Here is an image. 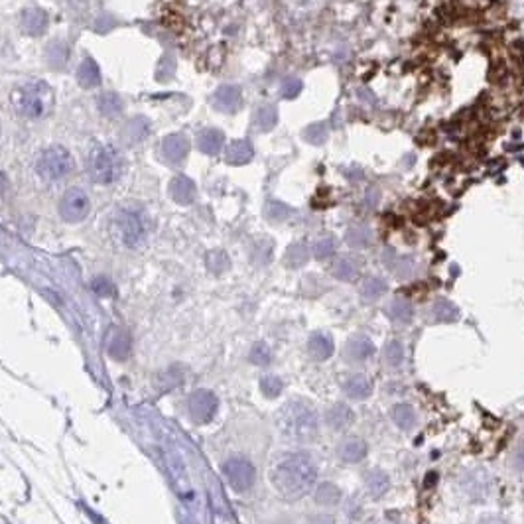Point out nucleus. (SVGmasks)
<instances>
[{
  "label": "nucleus",
  "mask_w": 524,
  "mask_h": 524,
  "mask_svg": "<svg viewBox=\"0 0 524 524\" xmlns=\"http://www.w3.org/2000/svg\"><path fill=\"white\" fill-rule=\"evenodd\" d=\"M317 481V469L312 457L306 454H288L280 457L270 469V483L282 499L296 501L308 495Z\"/></svg>",
  "instance_id": "1"
},
{
  "label": "nucleus",
  "mask_w": 524,
  "mask_h": 524,
  "mask_svg": "<svg viewBox=\"0 0 524 524\" xmlns=\"http://www.w3.org/2000/svg\"><path fill=\"white\" fill-rule=\"evenodd\" d=\"M276 426L284 438L310 441L317 434V414L304 400H290L276 414Z\"/></svg>",
  "instance_id": "2"
},
{
  "label": "nucleus",
  "mask_w": 524,
  "mask_h": 524,
  "mask_svg": "<svg viewBox=\"0 0 524 524\" xmlns=\"http://www.w3.org/2000/svg\"><path fill=\"white\" fill-rule=\"evenodd\" d=\"M16 113L26 118H43L54 109V91L45 81L32 79L18 85L10 95Z\"/></svg>",
  "instance_id": "3"
},
{
  "label": "nucleus",
  "mask_w": 524,
  "mask_h": 524,
  "mask_svg": "<svg viewBox=\"0 0 524 524\" xmlns=\"http://www.w3.org/2000/svg\"><path fill=\"white\" fill-rule=\"evenodd\" d=\"M118 168H120V162H118V154L113 146H107V144L93 146L89 160H87V170H89V176L93 182L111 184L118 176Z\"/></svg>",
  "instance_id": "4"
},
{
  "label": "nucleus",
  "mask_w": 524,
  "mask_h": 524,
  "mask_svg": "<svg viewBox=\"0 0 524 524\" xmlns=\"http://www.w3.org/2000/svg\"><path fill=\"white\" fill-rule=\"evenodd\" d=\"M36 170L42 176L43 180H61L65 176H70L73 170V158L67 152V148L63 146H50L48 150H43L42 156L38 158Z\"/></svg>",
  "instance_id": "5"
},
{
  "label": "nucleus",
  "mask_w": 524,
  "mask_h": 524,
  "mask_svg": "<svg viewBox=\"0 0 524 524\" xmlns=\"http://www.w3.org/2000/svg\"><path fill=\"white\" fill-rule=\"evenodd\" d=\"M162 452H164L166 465L170 469L171 485H174L176 493L182 496V499H189L191 496V489H189V475H187L184 455L180 454V450L171 441H166L162 446Z\"/></svg>",
  "instance_id": "6"
},
{
  "label": "nucleus",
  "mask_w": 524,
  "mask_h": 524,
  "mask_svg": "<svg viewBox=\"0 0 524 524\" xmlns=\"http://www.w3.org/2000/svg\"><path fill=\"white\" fill-rule=\"evenodd\" d=\"M223 475H225V479H227L229 487H231L233 491H237V493L249 491V489L255 485L256 479L255 465H253L251 461L242 459V457H233V459L225 461V465H223Z\"/></svg>",
  "instance_id": "7"
},
{
  "label": "nucleus",
  "mask_w": 524,
  "mask_h": 524,
  "mask_svg": "<svg viewBox=\"0 0 524 524\" xmlns=\"http://www.w3.org/2000/svg\"><path fill=\"white\" fill-rule=\"evenodd\" d=\"M91 211V201L83 189L79 187H71L63 193V198L59 201V215L63 221L67 223H79L83 221Z\"/></svg>",
  "instance_id": "8"
},
{
  "label": "nucleus",
  "mask_w": 524,
  "mask_h": 524,
  "mask_svg": "<svg viewBox=\"0 0 524 524\" xmlns=\"http://www.w3.org/2000/svg\"><path fill=\"white\" fill-rule=\"evenodd\" d=\"M114 227L120 235V241L127 247H136L144 235V225H142L140 215L130 209H123L114 219Z\"/></svg>",
  "instance_id": "9"
},
{
  "label": "nucleus",
  "mask_w": 524,
  "mask_h": 524,
  "mask_svg": "<svg viewBox=\"0 0 524 524\" xmlns=\"http://www.w3.org/2000/svg\"><path fill=\"white\" fill-rule=\"evenodd\" d=\"M217 408H219V400L211 390L199 388L189 397V414L198 424H207L209 420H213Z\"/></svg>",
  "instance_id": "10"
},
{
  "label": "nucleus",
  "mask_w": 524,
  "mask_h": 524,
  "mask_svg": "<svg viewBox=\"0 0 524 524\" xmlns=\"http://www.w3.org/2000/svg\"><path fill=\"white\" fill-rule=\"evenodd\" d=\"M132 351V339L125 329H113L109 341H107V353L113 357L114 361H125Z\"/></svg>",
  "instance_id": "11"
},
{
  "label": "nucleus",
  "mask_w": 524,
  "mask_h": 524,
  "mask_svg": "<svg viewBox=\"0 0 524 524\" xmlns=\"http://www.w3.org/2000/svg\"><path fill=\"white\" fill-rule=\"evenodd\" d=\"M215 107L219 109V111H225V113H235L239 107H241L242 103V95H241V89L235 85H223L217 89V93H215Z\"/></svg>",
  "instance_id": "12"
},
{
  "label": "nucleus",
  "mask_w": 524,
  "mask_h": 524,
  "mask_svg": "<svg viewBox=\"0 0 524 524\" xmlns=\"http://www.w3.org/2000/svg\"><path fill=\"white\" fill-rule=\"evenodd\" d=\"M223 142H225V136L217 128H205L198 134L199 150L207 156H217L223 148Z\"/></svg>",
  "instance_id": "13"
},
{
  "label": "nucleus",
  "mask_w": 524,
  "mask_h": 524,
  "mask_svg": "<svg viewBox=\"0 0 524 524\" xmlns=\"http://www.w3.org/2000/svg\"><path fill=\"white\" fill-rule=\"evenodd\" d=\"M170 196L176 203L180 205H189L196 199V185L191 180H187L185 176L174 178L170 184Z\"/></svg>",
  "instance_id": "14"
},
{
  "label": "nucleus",
  "mask_w": 524,
  "mask_h": 524,
  "mask_svg": "<svg viewBox=\"0 0 524 524\" xmlns=\"http://www.w3.org/2000/svg\"><path fill=\"white\" fill-rule=\"evenodd\" d=\"M189 152V142L185 140L182 134H174V136H168L164 140V146H162V154L168 158L174 164H180Z\"/></svg>",
  "instance_id": "15"
},
{
  "label": "nucleus",
  "mask_w": 524,
  "mask_h": 524,
  "mask_svg": "<svg viewBox=\"0 0 524 524\" xmlns=\"http://www.w3.org/2000/svg\"><path fill=\"white\" fill-rule=\"evenodd\" d=\"M375 351L377 349H375L373 341L368 339V337H363V335L349 339L347 345H345V357L351 359V361H365L368 357H373Z\"/></svg>",
  "instance_id": "16"
},
{
  "label": "nucleus",
  "mask_w": 524,
  "mask_h": 524,
  "mask_svg": "<svg viewBox=\"0 0 524 524\" xmlns=\"http://www.w3.org/2000/svg\"><path fill=\"white\" fill-rule=\"evenodd\" d=\"M343 390H345L347 397L353 398V400H363L373 392V383L365 375H351V377L345 379Z\"/></svg>",
  "instance_id": "17"
},
{
  "label": "nucleus",
  "mask_w": 524,
  "mask_h": 524,
  "mask_svg": "<svg viewBox=\"0 0 524 524\" xmlns=\"http://www.w3.org/2000/svg\"><path fill=\"white\" fill-rule=\"evenodd\" d=\"M308 353L315 361H326L333 355V341L326 333H313L308 341Z\"/></svg>",
  "instance_id": "18"
},
{
  "label": "nucleus",
  "mask_w": 524,
  "mask_h": 524,
  "mask_svg": "<svg viewBox=\"0 0 524 524\" xmlns=\"http://www.w3.org/2000/svg\"><path fill=\"white\" fill-rule=\"evenodd\" d=\"M430 317L438 324H454L459 319V308L450 300H438L430 310Z\"/></svg>",
  "instance_id": "19"
},
{
  "label": "nucleus",
  "mask_w": 524,
  "mask_h": 524,
  "mask_svg": "<svg viewBox=\"0 0 524 524\" xmlns=\"http://www.w3.org/2000/svg\"><path fill=\"white\" fill-rule=\"evenodd\" d=\"M339 455L341 459L347 461V463H359L367 457V443L359 438L347 439V441L341 443Z\"/></svg>",
  "instance_id": "20"
},
{
  "label": "nucleus",
  "mask_w": 524,
  "mask_h": 524,
  "mask_svg": "<svg viewBox=\"0 0 524 524\" xmlns=\"http://www.w3.org/2000/svg\"><path fill=\"white\" fill-rule=\"evenodd\" d=\"M326 422L331 430H343L353 422V410L347 404H335L327 410Z\"/></svg>",
  "instance_id": "21"
},
{
  "label": "nucleus",
  "mask_w": 524,
  "mask_h": 524,
  "mask_svg": "<svg viewBox=\"0 0 524 524\" xmlns=\"http://www.w3.org/2000/svg\"><path fill=\"white\" fill-rule=\"evenodd\" d=\"M77 81H79L83 87H87V89L99 85L101 71H99V65L95 63V59L85 57V59L81 61V65H79V70H77Z\"/></svg>",
  "instance_id": "22"
},
{
  "label": "nucleus",
  "mask_w": 524,
  "mask_h": 524,
  "mask_svg": "<svg viewBox=\"0 0 524 524\" xmlns=\"http://www.w3.org/2000/svg\"><path fill=\"white\" fill-rule=\"evenodd\" d=\"M253 158V146L249 140H235L229 144L227 148V162L233 166H242L251 162Z\"/></svg>",
  "instance_id": "23"
},
{
  "label": "nucleus",
  "mask_w": 524,
  "mask_h": 524,
  "mask_svg": "<svg viewBox=\"0 0 524 524\" xmlns=\"http://www.w3.org/2000/svg\"><path fill=\"white\" fill-rule=\"evenodd\" d=\"M357 274H359V266H357V262H355L353 258L341 256V258L335 260V264H333V276H335L337 280L351 282V280L357 278Z\"/></svg>",
  "instance_id": "24"
},
{
  "label": "nucleus",
  "mask_w": 524,
  "mask_h": 524,
  "mask_svg": "<svg viewBox=\"0 0 524 524\" xmlns=\"http://www.w3.org/2000/svg\"><path fill=\"white\" fill-rule=\"evenodd\" d=\"M388 313L395 322H400V324H408L414 315V310H412V304L406 300V297H395L388 306Z\"/></svg>",
  "instance_id": "25"
},
{
  "label": "nucleus",
  "mask_w": 524,
  "mask_h": 524,
  "mask_svg": "<svg viewBox=\"0 0 524 524\" xmlns=\"http://www.w3.org/2000/svg\"><path fill=\"white\" fill-rule=\"evenodd\" d=\"M392 420H395V424L400 428V430H410L416 424V412L412 408L410 404H397L395 408H392Z\"/></svg>",
  "instance_id": "26"
},
{
  "label": "nucleus",
  "mask_w": 524,
  "mask_h": 524,
  "mask_svg": "<svg viewBox=\"0 0 524 524\" xmlns=\"http://www.w3.org/2000/svg\"><path fill=\"white\" fill-rule=\"evenodd\" d=\"M45 24H48V18L42 10H28L22 18V28L30 34H42V30H45Z\"/></svg>",
  "instance_id": "27"
},
{
  "label": "nucleus",
  "mask_w": 524,
  "mask_h": 524,
  "mask_svg": "<svg viewBox=\"0 0 524 524\" xmlns=\"http://www.w3.org/2000/svg\"><path fill=\"white\" fill-rule=\"evenodd\" d=\"M367 487L373 496H383L384 493L390 489V479H388V475L383 473V471H373V473L368 475Z\"/></svg>",
  "instance_id": "28"
},
{
  "label": "nucleus",
  "mask_w": 524,
  "mask_h": 524,
  "mask_svg": "<svg viewBox=\"0 0 524 524\" xmlns=\"http://www.w3.org/2000/svg\"><path fill=\"white\" fill-rule=\"evenodd\" d=\"M276 120H278V113H276V107H272V105L260 107L255 114V127L262 132L274 127Z\"/></svg>",
  "instance_id": "29"
},
{
  "label": "nucleus",
  "mask_w": 524,
  "mask_h": 524,
  "mask_svg": "<svg viewBox=\"0 0 524 524\" xmlns=\"http://www.w3.org/2000/svg\"><path fill=\"white\" fill-rule=\"evenodd\" d=\"M341 499L339 489L331 483H322L317 487V493H315V501L324 507H331V505H337Z\"/></svg>",
  "instance_id": "30"
},
{
  "label": "nucleus",
  "mask_w": 524,
  "mask_h": 524,
  "mask_svg": "<svg viewBox=\"0 0 524 524\" xmlns=\"http://www.w3.org/2000/svg\"><path fill=\"white\" fill-rule=\"evenodd\" d=\"M308 262V247L302 244V242H296L288 249L286 253V264L290 269H300Z\"/></svg>",
  "instance_id": "31"
},
{
  "label": "nucleus",
  "mask_w": 524,
  "mask_h": 524,
  "mask_svg": "<svg viewBox=\"0 0 524 524\" xmlns=\"http://www.w3.org/2000/svg\"><path fill=\"white\" fill-rule=\"evenodd\" d=\"M384 292H386V282L381 280V278H377V276H370L367 278L365 282H363V288H361V294L365 300H379V297L383 296Z\"/></svg>",
  "instance_id": "32"
},
{
  "label": "nucleus",
  "mask_w": 524,
  "mask_h": 524,
  "mask_svg": "<svg viewBox=\"0 0 524 524\" xmlns=\"http://www.w3.org/2000/svg\"><path fill=\"white\" fill-rule=\"evenodd\" d=\"M99 109L103 114H109V116H116L123 109V101L116 93H105L99 97Z\"/></svg>",
  "instance_id": "33"
},
{
  "label": "nucleus",
  "mask_w": 524,
  "mask_h": 524,
  "mask_svg": "<svg viewBox=\"0 0 524 524\" xmlns=\"http://www.w3.org/2000/svg\"><path fill=\"white\" fill-rule=\"evenodd\" d=\"M347 244L353 247V249H363L370 244V231L365 227H353L347 231Z\"/></svg>",
  "instance_id": "34"
},
{
  "label": "nucleus",
  "mask_w": 524,
  "mask_h": 524,
  "mask_svg": "<svg viewBox=\"0 0 524 524\" xmlns=\"http://www.w3.org/2000/svg\"><path fill=\"white\" fill-rule=\"evenodd\" d=\"M384 359L390 367H398L404 361V347L398 341H390L384 349Z\"/></svg>",
  "instance_id": "35"
},
{
  "label": "nucleus",
  "mask_w": 524,
  "mask_h": 524,
  "mask_svg": "<svg viewBox=\"0 0 524 524\" xmlns=\"http://www.w3.org/2000/svg\"><path fill=\"white\" fill-rule=\"evenodd\" d=\"M282 388H284V384L278 377H264V379L260 381V390H262V395H264V397L276 398L280 392H282Z\"/></svg>",
  "instance_id": "36"
},
{
  "label": "nucleus",
  "mask_w": 524,
  "mask_h": 524,
  "mask_svg": "<svg viewBox=\"0 0 524 524\" xmlns=\"http://www.w3.org/2000/svg\"><path fill=\"white\" fill-rule=\"evenodd\" d=\"M251 361L258 367H266L270 363V349L266 343H256L251 349Z\"/></svg>",
  "instance_id": "37"
},
{
  "label": "nucleus",
  "mask_w": 524,
  "mask_h": 524,
  "mask_svg": "<svg viewBox=\"0 0 524 524\" xmlns=\"http://www.w3.org/2000/svg\"><path fill=\"white\" fill-rule=\"evenodd\" d=\"M304 136L310 142H313V144H322V142H326L327 138V127L324 123L310 125V127L304 130Z\"/></svg>",
  "instance_id": "38"
},
{
  "label": "nucleus",
  "mask_w": 524,
  "mask_h": 524,
  "mask_svg": "<svg viewBox=\"0 0 524 524\" xmlns=\"http://www.w3.org/2000/svg\"><path fill=\"white\" fill-rule=\"evenodd\" d=\"M207 266L213 270V272H223V270L229 266V258L225 253H211L207 256Z\"/></svg>",
  "instance_id": "39"
},
{
  "label": "nucleus",
  "mask_w": 524,
  "mask_h": 524,
  "mask_svg": "<svg viewBox=\"0 0 524 524\" xmlns=\"http://www.w3.org/2000/svg\"><path fill=\"white\" fill-rule=\"evenodd\" d=\"M333 251H335V242L333 239H322V241L315 242V247H313V253L317 258H327V256L333 255Z\"/></svg>",
  "instance_id": "40"
},
{
  "label": "nucleus",
  "mask_w": 524,
  "mask_h": 524,
  "mask_svg": "<svg viewBox=\"0 0 524 524\" xmlns=\"http://www.w3.org/2000/svg\"><path fill=\"white\" fill-rule=\"evenodd\" d=\"M300 91H302V81L296 79V77H288L282 83V95L284 97H288V99L296 97Z\"/></svg>",
  "instance_id": "41"
},
{
  "label": "nucleus",
  "mask_w": 524,
  "mask_h": 524,
  "mask_svg": "<svg viewBox=\"0 0 524 524\" xmlns=\"http://www.w3.org/2000/svg\"><path fill=\"white\" fill-rule=\"evenodd\" d=\"M269 215L270 219H274V221H282V219H286L290 215V209L286 205H282V203H278V201H272L269 205Z\"/></svg>",
  "instance_id": "42"
},
{
  "label": "nucleus",
  "mask_w": 524,
  "mask_h": 524,
  "mask_svg": "<svg viewBox=\"0 0 524 524\" xmlns=\"http://www.w3.org/2000/svg\"><path fill=\"white\" fill-rule=\"evenodd\" d=\"M91 286H93V290H95L99 296H113L114 294L113 284L109 282L107 278H95Z\"/></svg>",
  "instance_id": "43"
},
{
  "label": "nucleus",
  "mask_w": 524,
  "mask_h": 524,
  "mask_svg": "<svg viewBox=\"0 0 524 524\" xmlns=\"http://www.w3.org/2000/svg\"><path fill=\"white\" fill-rule=\"evenodd\" d=\"M514 461H516V468L518 469H524V448L516 454V457H514Z\"/></svg>",
  "instance_id": "44"
},
{
  "label": "nucleus",
  "mask_w": 524,
  "mask_h": 524,
  "mask_svg": "<svg viewBox=\"0 0 524 524\" xmlns=\"http://www.w3.org/2000/svg\"><path fill=\"white\" fill-rule=\"evenodd\" d=\"M6 187H8V182H6V176H4V174L0 171V196H2L4 191H6Z\"/></svg>",
  "instance_id": "45"
}]
</instances>
